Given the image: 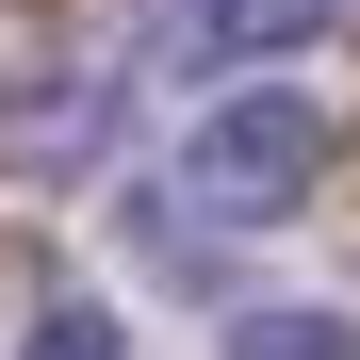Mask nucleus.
<instances>
[{"label":"nucleus","mask_w":360,"mask_h":360,"mask_svg":"<svg viewBox=\"0 0 360 360\" xmlns=\"http://www.w3.org/2000/svg\"><path fill=\"white\" fill-rule=\"evenodd\" d=\"M17 360H131V328L98 311V295H66V311H33V344Z\"/></svg>","instance_id":"39448f33"},{"label":"nucleus","mask_w":360,"mask_h":360,"mask_svg":"<svg viewBox=\"0 0 360 360\" xmlns=\"http://www.w3.org/2000/svg\"><path fill=\"white\" fill-rule=\"evenodd\" d=\"M311 180H328V115H311V98H278V82L213 98V115H197V148H180V197H197L213 229H278V213H311Z\"/></svg>","instance_id":"f257e3e1"},{"label":"nucleus","mask_w":360,"mask_h":360,"mask_svg":"<svg viewBox=\"0 0 360 360\" xmlns=\"http://www.w3.org/2000/svg\"><path fill=\"white\" fill-rule=\"evenodd\" d=\"M344 0H164V33L180 49H295V33H328Z\"/></svg>","instance_id":"f03ea898"},{"label":"nucleus","mask_w":360,"mask_h":360,"mask_svg":"<svg viewBox=\"0 0 360 360\" xmlns=\"http://www.w3.org/2000/svg\"><path fill=\"white\" fill-rule=\"evenodd\" d=\"M229 360H360V328H344V311H295V295H278V311H229Z\"/></svg>","instance_id":"20e7f679"},{"label":"nucleus","mask_w":360,"mask_h":360,"mask_svg":"<svg viewBox=\"0 0 360 360\" xmlns=\"http://www.w3.org/2000/svg\"><path fill=\"white\" fill-rule=\"evenodd\" d=\"M17 148H33V164H66V148L98 164V148H115V82H49V98L17 115Z\"/></svg>","instance_id":"7ed1b4c3"}]
</instances>
